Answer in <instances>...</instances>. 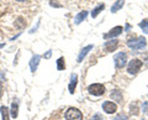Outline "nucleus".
Returning <instances> with one entry per match:
<instances>
[{
  "mask_svg": "<svg viewBox=\"0 0 148 120\" xmlns=\"http://www.w3.org/2000/svg\"><path fill=\"white\" fill-rule=\"evenodd\" d=\"M127 46L133 51H141L147 46V41H146V39L143 37V36H140V37H137L135 40L133 39L130 40L127 42Z\"/></svg>",
  "mask_w": 148,
  "mask_h": 120,
  "instance_id": "nucleus-1",
  "label": "nucleus"
},
{
  "mask_svg": "<svg viewBox=\"0 0 148 120\" xmlns=\"http://www.w3.org/2000/svg\"><path fill=\"white\" fill-rule=\"evenodd\" d=\"M88 92L91 94V95H95V97H100L105 93V87L100 83H94V84H90L88 87Z\"/></svg>",
  "mask_w": 148,
  "mask_h": 120,
  "instance_id": "nucleus-2",
  "label": "nucleus"
},
{
  "mask_svg": "<svg viewBox=\"0 0 148 120\" xmlns=\"http://www.w3.org/2000/svg\"><path fill=\"white\" fill-rule=\"evenodd\" d=\"M142 67V61L138 58H133L130 61L128 66H127V71L130 74H136V73H138V71L141 70Z\"/></svg>",
  "mask_w": 148,
  "mask_h": 120,
  "instance_id": "nucleus-3",
  "label": "nucleus"
},
{
  "mask_svg": "<svg viewBox=\"0 0 148 120\" xmlns=\"http://www.w3.org/2000/svg\"><path fill=\"white\" fill-rule=\"evenodd\" d=\"M67 120H83V113L77 108H69L66 112Z\"/></svg>",
  "mask_w": 148,
  "mask_h": 120,
  "instance_id": "nucleus-4",
  "label": "nucleus"
},
{
  "mask_svg": "<svg viewBox=\"0 0 148 120\" xmlns=\"http://www.w3.org/2000/svg\"><path fill=\"white\" fill-rule=\"evenodd\" d=\"M114 62H115V67L116 68H123L127 63V54L123 53V52H120L117 54H115Z\"/></svg>",
  "mask_w": 148,
  "mask_h": 120,
  "instance_id": "nucleus-5",
  "label": "nucleus"
},
{
  "mask_svg": "<svg viewBox=\"0 0 148 120\" xmlns=\"http://www.w3.org/2000/svg\"><path fill=\"white\" fill-rule=\"evenodd\" d=\"M122 27L121 26H116V27H114V29H111L108 34H105L104 35V39L105 40H109V39H114V37H116V36L119 35H121V32H122Z\"/></svg>",
  "mask_w": 148,
  "mask_h": 120,
  "instance_id": "nucleus-6",
  "label": "nucleus"
},
{
  "mask_svg": "<svg viewBox=\"0 0 148 120\" xmlns=\"http://www.w3.org/2000/svg\"><path fill=\"white\" fill-rule=\"evenodd\" d=\"M103 109L106 114H114L117 110V105L112 101H105L103 104Z\"/></svg>",
  "mask_w": 148,
  "mask_h": 120,
  "instance_id": "nucleus-7",
  "label": "nucleus"
},
{
  "mask_svg": "<svg viewBox=\"0 0 148 120\" xmlns=\"http://www.w3.org/2000/svg\"><path fill=\"white\" fill-rule=\"evenodd\" d=\"M117 45H119V41H117V40L106 41V42L104 43V50L106 51V52H112V51L116 50Z\"/></svg>",
  "mask_w": 148,
  "mask_h": 120,
  "instance_id": "nucleus-8",
  "label": "nucleus"
},
{
  "mask_svg": "<svg viewBox=\"0 0 148 120\" xmlns=\"http://www.w3.org/2000/svg\"><path fill=\"white\" fill-rule=\"evenodd\" d=\"M77 83H78V76L75 73H72L71 74V83L68 86V89H69V93L73 94L75 92V88H77Z\"/></svg>",
  "mask_w": 148,
  "mask_h": 120,
  "instance_id": "nucleus-9",
  "label": "nucleus"
},
{
  "mask_svg": "<svg viewBox=\"0 0 148 120\" xmlns=\"http://www.w3.org/2000/svg\"><path fill=\"white\" fill-rule=\"evenodd\" d=\"M40 59H41V57L38 56V54H35V56L31 58V61H30V68H31L32 72H36L37 71V67H38V64H40Z\"/></svg>",
  "mask_w": 148,
  "mask_h": 120,
  "instance_id": "nucleus-10",
  "label": "nucleus"
},
{
  "mask_svg": "<svg viewBox=\"0 0 148 120\" xmlns=\"http://www.w3.org/2000/svg\"><path fill=\"white\" fill-rule=\"evenodd\" d=\"M86 16H88V11H80L75 17H74V24L79 25L82 21H84L86 19Z\"/></svg>",
  "mask_w": 148,
  "mask_h": 120,
  "instance_id": "nucleus-11",
  "label": "nucleus"
},
{
  "mask_svg": "<svg viewBox=\"0 0 148 120\" xmlns=\"http://www.w3.org/2000/svg\"><path fill=\"white\" fill-rule=\"evenodd\" d=\"M90 50H92V45H89V46H86V47H84L82 51H80V53H79V56H78V62H83V59H84V57L88 54V52H89Z\"/></svg>",
  "mask_w": 148,
  "mask_h": 120,
  "instance_id": "nucleus-12",
  "label": "nucleus"
},
{
  "mask_svg": "<svg viewBox=\"0 0 148 120\" xmlns=\"http://www.w3.org/2000/svg\"><path fill=\"white\" fill-rule=\"evenodd\" d=\"M111 98H114L115 100L117 101V103H122V94H121V90H119V89L112 90V93H111Z\"/></svg>",
  "mask_w": 148,
  "mask_h": 120,
  "instance_id": "nucleus-13",
  "label": "nucleus"
},
{
  "mask_svg": "<svg viewBox=\"0 0 148 120\" xmlns=\"http://www.w3.org/2000/svg\"><path fill=\"white\" fill-rule=\"evenodd\" d=\"M123 4H125V0H117V1H115V4L111 6V12H117L123 6Z\"/></svg>",
  "mask_w": 148,
  "mask_h": 120,
  "instance_id": "nucleus-14",
  "label": "nucleus"
},
{
  "mask_svg": "<svg viewBox=\"0 0 148 120\" xmlns=\"http://www.w3.org/2000/svg\"><path fill=\"white\" fill-rule=\"evenodd\" d=\"M10 113H11V117L12 118H17V114H18V104H17V101H15V100L12 101Z\"/></svg>",
  "mask_w": 148,
  "mask_h": 120,
  "instance_id": "nucleus-15",
  "label": "nucleus"
},
{
  "mask_svg": "<svg viewBox=\"0 0 148 120\" xmlns=\"http://www.w3.org/2000/svg\"><path fill=\"white\" fill-rule=\"evenodd\" d=\"M104 9H105V5H104V4H100L99 6H96V8L94 9V10L91 11V16H92V17H96V16H98L101 11L104 10Z\"/></svg>",
  "mask_w": 148,
  "mask_h": 120,
  "instance_id": "nucleus-16",
  "label": "nucleus"
},
{
  "mask_svg": "<svg viewBox=\"0 0 148 120\" xmlns=\"http://www.w3.org/2000/svg\"><path fill=\"white\" fill-rule=\"evenodd\" d=\"M57 70H58V71L66 70V61H64L63 57L58 58V61H57Z\"/></svg>",
  "mask_w": 148,
  "mask_h": 120,
  "instance_id": "nucleus-17",
  "label": "nucleus"
},
{
  "mask_svg": "<svg viewBox=\"0 0 148 120\" xmlns=\"http://www.w3.org/2000/svg\"><path fill=\"white\" fill-rule=\"evenodd\" d=\"M0 112H1V117H3V120H9V109L6 107H3L0 108Z\"/></svg>",
  "mask_w": 148,
  "mask_h": 120,
  "instance_id": "nucleus-18",
  "label": "nucleus"
},
{
  "mask_svg": "<svg viewBox=\"0 0 148 120\" xmlns=\"http://www.w3.org/2000/svg\"><path fill=\"white\" fill-rule=\"evenodd\" d=\"M15 26L17 27V29H24V27L26 26V22L24 21L22 17H18V19L15 21Z\"/></svg>",
  "mask_w": 148,
  "mask_h": 120,
  "instance_id": "nucleus-19",
  "label": "nucleus"
},
{
  "mask_svg": "<svg viewBox=\"0 0 148 120\" xmlns=\"http://www.w3.org/2000/svg\"><path fill=\"white\" fill-rule=\"evenodd\" d=\"M140 27L143 30V32H146V34H148V20H143L141 24H140Z\"/></svg>",
  "mask_w": 148,
  "mask_h": 120,
  "instance_id": "nucleus-20",
  "label": "nucleus"
},
{
  "mask_svg": "<svg viewBox=\"0 0 148 120\" xmlns=\"http://www.w3.org/2000/svg\"><path fill=\"white\" fill-rule=\"evenodd\" d=\"M114 120H128V118L125 114H119L117 117H115Z\"/></svg>",
  "mask_w": 148,
  "mask_h": 120,
  "instance_id": "nucleus-21",
  "label": "nucleus"
},
{
  "mask_svg": "<svg viewBox=\"0 0 148 120\" xmlns=\"http://www.w3.org/2000/svg\"><path fill=\"white\" fill-rule=\"evenodd\" d=\"M131 113L133 115H137L138 112H137V108H136V104H135V107H133V104H131Z\"/></svg>",
  "mask_w": 148,
  "mask_h": 120,
  "instance_id": "nucleus-22",
  "label": "nucleus"
},
{
  "mask_svg": "<svg viewBox=\"0 0 148 120\" xmlns=\"http://www.w3.org/2000/svg\"><path fill=\"white\" fill-rule=\"evenodd\" d=\"M91 120H103V118H101V115H100V114H95L94 117H92Z\"/></svg>",
  "mask_w": 148,
  "mask_h": 120,
  "instance_id": "nucleus-23",
  "label": "nucleus"
},
{
  "mask_svg": "<svg viewBox=\"0 0 148 120\" xmlns=\"http://www.w3.org/2000/svg\"><path fill=\"white\" fill-rule=\"evenodd\" d=\"M56 1V0H51V5H52V6H56V8H61V5H59V4H57V3H54Z\"/></svg>",
  "mask_w": 148,
  "mask_h": 120,
  "instance_id": "nucleus-24",
  "label": "nucleus"
},
{
  "mask_svg": "<svg viewBox=\"0 0 148 120\" xmlns=\"http://www.w3.org/2000/svg\"><path fill=\"white\" fill-rule=\"evenodd\" d=\"M147 110H148V101L143 104V112H147Z\"/></svg>",
  "mask_w": 148,
  "mask_h": 120,
  "instance_id": "nucleus-25",
  "label": "nucleus"
},
{
  "mask_svg": "<svg viewBox=\"0 0 148 120\" xmlns=\"http://www.w3.org/2000/svg\"><path fill=\"white\" fill-rule=\"evenodd\" d=\"M51 54H52V51H48V52L45 54V58H49V57H51Z\"/></svg>",
  "mask_w": 148,
  "mask_h": 120,
  "instance_id": "nucleus-26",
  "label": "nucleus"
},
{
  "mask_svg": "<svg viewBox=\"0 0 148 120\" xmlns=\"http://www.w3.org/2000/svg\"><path fill=\"white\" fill-rule=\"evenodd\" d=\"M1 90H3V88H1V83H0V97H1V94H3Z\"/></svg>",
  "mask_w": 148,
  "mask_h": 120,
  "instance_id": "nucleus-27",
  "label": "nucleus"
},
{
  "mask_svg": "<svg viewBox=\"0 0 148 120\" xmlns=\"http://www.w3.org/2000/svg\"><path fill=\"white\" fill-rule=\"evenodd\" d=\"M130 27H131V26H130V25L127 24V25H126V31H128V30H130Z\"/></svg>",
  "mask_w": 148,
  "mask_h": 120,
  "instance_id": "nucleus-28",
  "label": "nucleus"
},
{
  "mask_svg": "<svg viewBox=\"0 0 148 120\" xmlns=\"http://www.w3.org/2000/svg\"><path fill=\"white\" fill-rule=\"evenodd\" d=\"M16 1H18V3H24L25 0H16Z\"/></svg>",
  "mask_w": 148,
  "mask_h": 120,
  "instance_id": "nucleus-29",
  "label": "nucleus"
},
{
  "mask_svg": "<svg viewBox=\"0 0 148 120\" xmlns=\"http://www.w3.org/2000/svg\"><path fill=\"white\" fill-rule=\"evenodd\" d=\"M3 46H4V43H0V48H1V47H3Z\"/></svg>",
  "mask_w": 148,
  "mask_h": 120,
  "instance_id": "nucleus-30",
  "label": "nucleus"
}]
</instances>
